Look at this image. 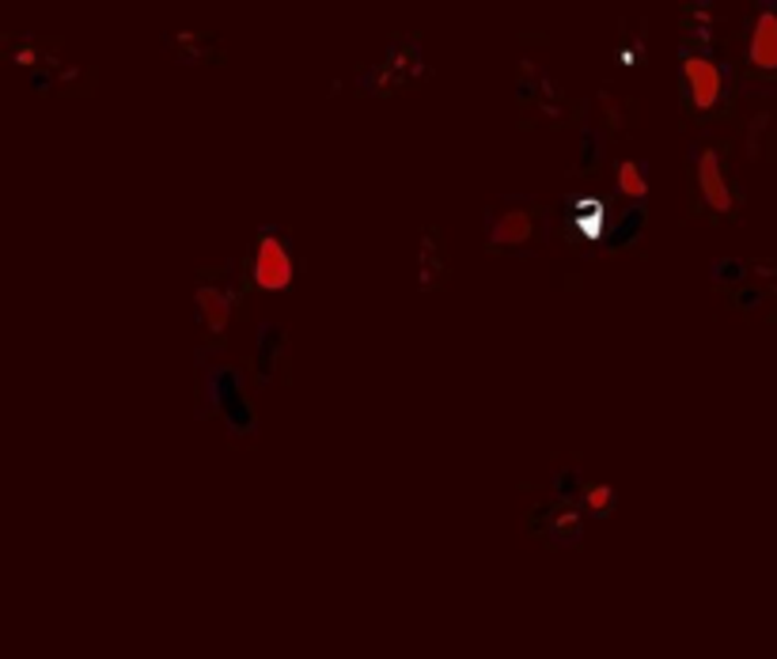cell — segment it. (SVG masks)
<instances>
[{
	"mask_svg": "<svg viewBox=\"0 0 777 659\" xmlns=\"http://www.w3.org/2000/svg\"><path fill=\"white\" fill-rule=\"evenodd\" d=\"M250 277L262 292H285L293 285L296 277V266H293V254H288L285 243L277 235H262L258 239V250H255V266H250Z\"/></svg>",
	"mask_w": 777,
	"mask_h": 659,
	"instance_id": "obj_1",
	"label": "cell"
},
{
	"mask_svg": "<svg viewBox=\"0 0 777 659\" xmlns=\"http://www.w3.org/2000/svg\"><path fill=\"white\" fill-rule=\"evenodd\" d=\"M682 83H687L690 107L706 115V110H714L720 102V91H725V72H720V65L701 58V53H687V58H682Z\"/></svg>",
	"mask_w": 777,
	"mask_h": 659,
	"instance_id": "obj_2",
	"label": "cell"
},
{
	"mask_svg": "<svg viewBox=\"0 0 777 659\" xmlns=\"http://www.w3.org/2000/svg\"><path fill=\"white\" fill-rule=\"evenodd\" d=\"M698 190H701V197H706L714 213H732L736 209L732 186H728L725 171H720L717 148H706V153L698 156Z\"/></svg>",
	"mask_w": 777,
	"mask_h": 659,
	"instance_id": "obj_3",
	"label": "cell"
},
{
	"mask_svg": "<svg viewBox=\"0 0 777 659\" xmlns=\"http://www.w3.org/2000/svg\"><path fill=\"white\" fill-rule=\"evenodd\" d=\"M747 58H751L755 69L763 72H777V12L774 8H763L751 23V39H747Z\"/></svg>",
	"mask_w": 777,
	"mask_h": 659,
	"instance_id": "obj_4",
	"label": "cell"
},
{
	"mask_svg": "<svg viewBox=\"0 0 777 659\" xmlns=\"http://www.w3.org/2000/svg\"><path fill=\"white\" fill-rule=\"evenodd\" d=\"M531 235H535V220H531V213L528 209H509L498 224H493L490 239L493 243H528Z\"/></svg>",
	"mask_w": 777,
	"mask_h": 659,
	"instance_id": "obj_5",
	"label": "cell"
},
{
	"mask_svg": "<svg viewBox=\"0 0 777 659\" xmlns=\"http://www.w3.org/2000/svg\"><path fill=\"white\" fill-rule=\"evenodd\" d=\"M198 311H201L205 323H209L213 334H220L232 318V299L224 296L220 288H198Z\"/></svg>",
	"mask_w": 777,
	"mask_h": 659,
	"instance_id": "obj_6",
	"label": "cell"
},
{
	"mask_svg": "<svg viewBox=\"0 0 777 659\" xmlns=\"http://www.w3.org/2000/svg\"><path fill=\"white\" fill-rule=\"evenodd\" d=\"M618 194L633 197V201H641V197L649 194V178H645L641 164H633V159H622V164H618Z\"/></svg>",
	"mask_w": 777,
	"mask_h": 659,
	"instance_id": "obj_7",
	"label": "cell"
},
{
	"mask_svg": "<svg viewBox=\"0 0 777 659\" xmlns=\"http://www.w3.org/2000/svg\"><path fill=\"white\" fill-rule=\"evenodd\" d=\"M588 508H592L596 515H607L614 508V493L607 485H592L588 489Z\"/></svg>",
	"mask_w": 777,
	"mask_h": 659,
	"instance_id": "obj_8",
	"label": "cell"
}]
</instances>
